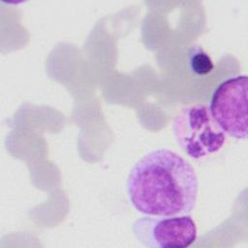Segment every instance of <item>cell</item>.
Returning <instances> with one entry per match:
<instances>
[{
    "mask_svg": "<svg viewBox=\"0 0 248 248\" xmlns=\"http://www.w3.org/2000/svg\"><path fill=\"white\" fill-rule=\"evenodd\" d=\"M199 191L195 169L176 152L158 148L131 169L127 194L134 208L150 216L189 214Z\"/></svg>",
    "mask_w": 248,
    "mask_h": 248,
    "instance_id": "6da1fadb",
    "label": "cell"
},
{
    "mask_svg": "<svg viewBox=\"0 0 248 248\" xmlns=\"http://www.w3.org/2000/svg\"><path fill=\"white\" fill-rule=\"evenodd\" d=\"M172 131L180 148L196 160L218 152L227 140L204 104L182 108L173 119Z\"/></svg>",
    "mask_w": 248,
    "mask_h": 248,
    "instance_id": "7a4b0ae2",
    "label": "cell"
},
{
    "mask_svg": "<svg viewBox=\"0 0 248 248\" xmlns=\"http://www.w3.org/2000/svg\"><path fill=\"white\" fill-rule=\"evenodd\" d=\"M246 75H238L222 81L213 91L209 111L221 130L237 140L247 139Z\"/></svg>",
    "mask_w": 248,
    "mask_h": 248,
    "instance_id": "3957f363",
    "label": "cell"
},
{
    "mask_svg": "<svg viewBox=\"0 0 248 248\" xmlns=\"http://www.w3.org/2000/svg\"><path fill=\"white\" fill-rule=\"evenodd\" d=\"M136 239L149 248H186L198 237L196 222L189 214L144 215L132 225Z\"/></svg>",
    "mask_w": 248,
    "mask_h": 248,
    "instance_id": "277c9868",
    "label": "cell"
},
{
    "mask_svg": "<svg viewBox=\"0 0 248 248\" xmlns=\"http://www.w3.org/2000/svg\"><path fill=\"white\" fill-rule=\"evenodd\" d=\"M190 65L197 75L204 76L213 69V63L208 54L201 47H193L190 52Z\"/></svg>",
    "mask_w": 248,
    "mask_h": 248,
    "instance_id": "5b68a950",
    "label": "cell"
}]
</instances>
